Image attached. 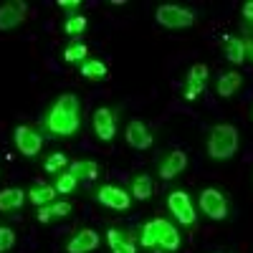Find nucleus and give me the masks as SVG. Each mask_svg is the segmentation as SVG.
Returning a JSON list of instances; mask_svg holds the SVG:
<instances>
[{
	"label": "nucleus",
	"instance_id": "obj_1",
	"mask_svg": "<svg viewBox=\"0 0 253 253\" xmlns=\"http://www.w3.org/2000/svg\"><path fill=\"white\" fill-rule=\"evenodd\" d=\"M79 124H81V117H79V99L74 94H63L56 99V104L51 107L48 117H46V129L51 134H58V137H71L79 132Z\"/></svg>",
	"mask_w": 253,
	"mask_h": 253
},
{
	"label": "nucleus",
	"instance_id": "obj_2",
	"mask_svg": "<svg viewBox=\"0 0 253 253\" xmlns=\"http://www.w3.org/2000/svg\"><path fill=\"white\" fill-rule=\"evenodd\" d=\"M139 243L144 248H155V251H177L180 248V233L172 223L155 218L147 225H142Z\"/></svg>",
	"mask_w": 253,
	"mask_h": 253
},
{
	"label": "nucleus",
	"instance_id": "obj_3",
	"mask_svg": "<svg viewBox=\"0 0 253 253\" xmlns=\"http://www.w3.org/2000/svg\"><path fill=\"white\" fill-rule=\"evenodd\" d=\"M238 150V132L233 124H215L208 137V155L213 160H230Z\"/></svg>",
	"mask_w": 253,
	"mask_h": 253
},
{
	"label": "nucleus",
	"instance_id": "obj_4",
	"mask_svg": "<svg viewBox=\"0 0 253 253\" xmlns=\"http://www.w3.org/2000/svg\"><path fill=\"white\" fill-rule=\"evenodd\" d=\"M155 15H157V23H160V26H165V28H170V31L190 28V26L195 23L193 10H187V8H182V5H172V3L160 5Z\"/></svg>",
	"mask_w": 253,
	"mask_h": 253
},
{
	"label": "nucleus",
	"instance_id": "obj_5",
	"mask_svg": "<svg viewBox=\"0 0 253 253\" xmlns=\"http://www.w3.org/2000/svg\"><path fill=\"white\" fill-rule=\"evenodd\" d=\"M200 210L210 218V220H223L228 215V203L223 198L220 190L215 187H205L200 193Z\"/></svg>",
	"mask_w": 253,
	"mask_h": 253
},
{
	"label": "nucleus",
	"instance_id": "obj_6",
	"mask_svg": "<svg viewBox=\"0 0 253 253\" xmlns=\"http://www.w3.org/2000/svg\"><path fill=\"white\" fill-rule=\"evenodd\" d=\"M167 208L172 210V215L182 225H193L195 223V208H193V200H190V195L185 193V190H175V193H170V198H167Z\"/></svg>",
	"mask_w": 253,
	"mask_h": 253
},
{
	"label": "nucleus",
	"instance_id": "obj_7",
	"mask_svg": "<svg viewBox=\"0 0 253 253\" xmlns=\"http://www.w3.org/2000/svg\"><path fill=\"white\" fill-rule=\"evenodd\" d=\"M13 142L18 147V152H23L26 157H36L41 152V147H43V137H41L36 129H31V126H26V124L15 126Z\"/></svg>",
	"mask_w": 253,
	"mask_h": 253
},
{
	"label": "nucleus",
	"instance_id": "obj_8",
	"mask_svg": "<svg viewBox=\"0 0 253 253\" xmlns=\"http://www.w3.org/2000/svg\"><path fill=\"white\" fill-rule=\"evenodd\" d=\"M28 15V5L23 0H8L0 5V31H13L26 20Z\"/></svg>",
	"mask_w": 253,
	"mask_h": 253
},
{
	"label": "nucleus",
	"instance_id": "obj_9",
	"mask_svg": "<svg viewBox=\"0 0 253 253\" xmlns=\"http://www.w3.org/2000/svg\"><path fill=\"white\" fill-rule=\"evenodd\" d=\"M96 200L101 205H107V208H114V210H126L129 203H132L129 193L122 190V187H117V185H101L96 190Z\"/></svg>",
	"mask_w": 253,
	"mask_h": 253
},
{
	"label": "nucleus",
	"instance_id": "obj_10",
	"mask_svg": "<svg viewBox=\"0 0 253 253\" xmlns=\"http://www.w3.org/2000/svg\"><path fill=\"white\" fill-rule=\"evenodd\" d=\"M94 132L101 142H112L114 134H117V119L114 114L107 109V107H101L94 112Z\"/></svg>",
	"mask_w": 253,
	"mask_h": 253
},
{
	"label": "nucleus",
	"instance_id": "obj_11",
	"mask_svg": "<svg viewBox=\"0 0 253 253\" xmlns=\"http://www.w3.org/2000/svg\"><path fill=\"white\" fill-rule=\"evenodd\" d=\"M208 74H210V71H208L205 63H195V66L190 69L187 84H185V99H187V101H195V99L200 96L205 81H208Z\"/></svg>",
	"mask_w": 253,
	"mask_h": 253
},
{
	"label": "nucleus",
	"instance_id": "obj_12",
	"mask_svg": "<svg viewBox=\"0 0 253 253\" xmlns=\"http://www.w3.org/2000/svg\"><path fill=\"white\" fill-rule=\"evenodd\" d=\"M96 246H99V233L91 230V228H86V230H79V233L66 243V251L69 253H89Z\"/></svg>",
	"mask_w": 253,
	"mask_h": 253
},
{
	"label": "nucleus",
	"instance_id": "obj_13",
	"mask_svg": "<svg viewBox=\"0 0 253 253\" xmlns=\"http://www.w3.org/2000/svg\"><path fill=\"white\" fill-rule=\"evenodd\" d=\"M126 144L134 147V150H147V147L152 144V134L150 129L142 124V122H129L126 124Z\"/></svg>",
	"mask_w": 253,
	"mask_h": 253
},
{
	"label": "nucleus",
	"instance_id": "obj_14",
	"mask_svg": "<svg viewBox=\"0 0 253 253\" xmlns=\"http://www.w3.org/2000/svg\"><path fill=\"white\" fill-rule=\"evenodd\" d=\"M185 165H187L185 152H172V155H167V160L160 165V175L165 180H172V177H177L185 170Z\"/></svg>",
	"mask_w": 253,
	"mask_h": 253
},
{
	"label": "nucleus",
	"instance_id": "obj_15",
	"mask_svg": "<svg viewBox=\"0 0 253 253\" xmlns=\"http://www.w3.org/2000/svg\"><path fill=\"white\" fill-rule=\"evenodd\" d=\"M23 200H26V190H20V187H5V190H0V210H3V213L20 210Z\"/></svg>",
	"mask_w": 253,
	"mask_h": 253
},
{
	"label": "nucleus",
	"instance_id": "obj_16",
	"mask_svg": "<svg viewBox=\"0 0 253 253\" xmlns=\"http://www.w3.org/2000/svg\"><path fill=\"white\" fill-rule=\"evenodd\" d=\"M71 213V203H48V205H43L36 213V218H38V223H51V220H56V218H66Z\"/></svg>",
	"mask_w": 253,
	"mask_h": 253
},
{
	"label": "nucleus",
	"instance_id": "obj_17",
	"mask_svg": "<svg viewBox=\"0 0 253 253\" xmlns=\"http://www.w3.org/2000/svg\"><path fill=\"white\" fill-rule=\"evenodd\" d=\"M223 46H225V56H228L230 63H243L246 61V41H241L236 36H225Z\"/></svg>",
	"mask_w": 253,
	"mask_h": 253
},
{
	"label": "nucleus",
	"instance_id": "obj_18",
	"mask_svg": "<svg viewBox=\"0 0 253 253\" xmlns=\"http://www.w3.org/2000/svg\"><path fill=\"white\" fill-rule=\"evenodd\" d=\"M69 172H71L76 180H96L99 165H96L94 160H76V162H71Z\"/></svg>",
	"mask_w": 253,
	"mask_h": 253
},
{
	"label": "nucleus",
	"instance_id": "obj_19",
	"mask_svg": "<svg viewBox=\"0 0 253 253\" xmlns=\"http://www.w3.org/2000/svg\"><path fill=\"white\" fill-rule=\"evenodd\" d=\"M107 241H109L112 253H137V246L126 238V233H122V230H117V228L107 233Z\"/></svg>",
	"mask_w": 253,
	"mask_h": 253
},
{
	"label": "nucleus",
	"instance_id": "obj_20",
	"mask_svg": "<svg viewBox=\"0 0 253 253\" xmlns=\"http://www.w3.org/2000/svg\"><path fill=\"white\" fill-rule=\"evenodd\" d=\"M28 198H31V203H36V205L43 208V205L53 203V198H56V187L38 182V185H33V187L28 190Z\"/></svg>",
	"mask_w": 253,
	"mask_h": 253
},
{
	"label": "nucleus",
	"instance_id": "obj_21",
	"mask_svg": "<svg viewBox=\"0 0 253 253\" xmlns=\"http://www.w3.org/2000/svg\"><path fill=\"white\" fill-rule=\"evenodd\" d=\"M241 84H243V76H241V74L228 71L225 76L218 79V94H220V96H233V94L241 89Z\"/></svg>",
	"mask_w": 253,
	"mask_h": 253
},
{
	"label": "nucleus",
	"instance_id": "obj_22",
	"mask_svg": "<svg viewBox=\"0 0 253 253\" xmlns=\"http://www.w3.org/2000/svg\"><path fill=\"white\" fill-rule=\"evenodd\" d=\"M132 195L137 200H150L152 198V180L147 175H137L132 180Z\"/></svg>",
	"mask_w": 253,
	"mask_h": 253
},
{
	"label": "nucleus",
	"instance_id": "obj_23",
	"mask_svg": "<svg viewBox=\"0 0 253 253\" xmlns=\"http://www.w3.org/2000/svg\"><path fill=\"white\" fill-rule=\"evenodd\" d=\"M81 74L86 76V79H104L107 76V66H104L101 61H84L81 63Z\"/></svg>",
	"mask_w": 253,
	"mask_h": 253
},
{
	"label": "nucleus",
	"instance_id": "obj_24",
	"mask_svg": "<svg viewBox=\"0 0 253 253\" xmlns=\"http://www.w3.org/2000/svg\"><path fill=\"white\" fill-rule=\"evenodd\" d=\"M86 53H89L86 43H71V46H66V51H63V58H66L69 63H76V61H86Z\"/></svg>",
	"mask_w": 253,
	"mask_h": 253
},
{
	"label": "nucleus",
	"instance_id": "obj_25",
	"mask_svg": "<svg viewBox=\"0 0 253 253\" xmlns=\"http://www.w3.org/2000/svg\"><path fill=\"white\" fill-rule=\"evenodd\" d=\"M76 182H79V180H76L71 172H63V175L56 180L53 187H56V193H66V195H69V193H74V190H76Z\"/></svg>",
	"mask_w": 253,
	"mask_h": 253
},
{
	"label": "nucleus",
	"instance_id": "obj_26",
	"mask_svg": "<svg viewBox=\"0 0 253 253\" xmlns=\"http://www.w3.org/2000/svg\"><path fill=\"white\" fill-rule=\"evenodd\" d=\"M63 31H66L69 36L84 33V31H86V18H84V15H71V18L66 20V26H63Z\"/></svg>",
	"mask_w": 253,
	"mask_h": 253
},
{
	"label": "nucleus",
	"instance_id": "obj_27",
	"mask_svg": "<svg viewBox=\"0 0 253 253\" xmlns=\"http://www.w3.org/2000/svg\"><path fill=\"white\" fill-rule=\"evenodd\" d=\"M63 167H66V155H63V152H53L43 162V170L46 172H58V170H63Z\"/></svg>",
	"mask_w": 253,
	"mask_h": 253
},
{
	"label": "nucleus",
	"instance_id": "obj_28",
	"mask_svg": "<svg viewBox=\"0 0 253 253\" xmlns=\"http://www.w3.org/2000/svg\"><path fill=\"white\" fill-rule=\"evenodd\" d=\"M15 246V233L10 228H5V225H0V253H5L8 248H13Z\"/></svg>",
	"mask_w": 253,
	"mask_h": 253
},
{
	"label": "nucleus",
	"instance_id": "obj_29",
	"mask_svg": "<svg viewBox=\"0 0 253 253\" xmlns=\"http://www.w3.org/2000/svg\"><path fill=\"white\" fill-rule=\"evenodd\" d=\"M243 15H246V20L253 26V0H248V3L243 5Z\"/></svg>",
	"mask_w": 253,
	"mask_h": 253
},
{
	"label": "nucleus",
	"instance_id": "obj_30",
	"mask_svg": "<svg viewBox=\"0 0 253 253\" xmlns=\"http://www.w3.org/2000/svg\"><path fill=\"white\" fill-rule=\"evenodd\" d=\"M58 5H61V8H69V10H74V8H79L81 3H79V0H58Z\"/></svg>",
	"mask_w": 253,
	"mask_h": 253
},
{
	"label": "nucleus",
	"instance_id": "obj_31",
	"mask_svg": "<svg viewBox=\"0 0 253 253\" xmlns=\"http://www.w3.org/2000/svg\"><path fill=\"white\" fill-rule=\"evenodd\" d=\"M246 53L253 58V41H246Z\"/></svg>",
	"mask_w": 253,
	"mask_h": 253
}]
</instances>
